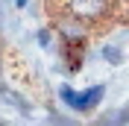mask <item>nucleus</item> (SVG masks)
<instances>
[{"label":"nucleus","instance_id":"nucleus-1","mask_svg":"<svg viewBox=\"0 0 129 126\" xmlns=\"http://www.w3.org/2000/svg\"><path fill=\"white\" fill-rule=\"evenodd\" d=\"M44 9L68 44L71 71L79 68V53L91 35L129 24V0H44Z\"/></svg>","mask_w":129,"mask_h":126},{"label":"nucleus","instance_id":"nucleus-2","mask_svg":"<svg viewBox=\"0 0 129 126\" xmlns=\"http://www.w3.org/2000/svg\"><path fill=\"white\" fill-rule=\"evenodd\" d=\"M62 97L71 103L73 109L88 111V109H94V103H100V100H103V85H94L91 91H85V94H76V91H71V88L64 85V88H62Z\"/></svg>","mask_w":129,"mask_h":126},{"label":"nucleus","instance_id":"nucleus-3","mask_svg":"<svg viewBox=\"0 0 129 126\" xmlns=\"http://www.w3.org/2000/svg\"><path fill=\"white\" fill-rule=\"evenodd\" d=\"M24 3H26V0H18V3H15V6H18V9H21V6H24Z\"/></svg>","mask_w":129,"mask_h":126}]
</instances>
